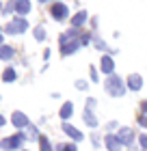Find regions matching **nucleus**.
Segmentation results:
<instances>
[{
    "label": "nucleus",
    "instance_id": "nucleus-1",
    "mask_svg": "<svg viewBox=\"0 0 147 151\" xmlns=\"http://www.w3.org/2000/svg\"><path fill=\"white\" fill-rule=\"evenodd\" d=\"M104 86H106V91L110 95H115V97H119V95L125 93V82L119 78V76H110V78L104 82Z\"/></svg>",
    "mask_w": 147,
    "mask_h": 151
},
{
    "label": "nucleus",
    "instance_id": "nucleus-2",
    "mask_svg": "<svg viewBox=\"0 0 147 151\" xmlns=\"http://www.w3.org/2000/svg\"><path fill=\"white\" fill-rule=\"evenodd\" d=\"M22 142H24V134H13V136H7V138L0 142V147L4 151H13V149H17L22 145Z\"/></svg>",
    "mask_w": 147,
    "mask_h": 151
},
{
    "label": "nucleus",
    "instance_id": "nucleus-3",
    "mask_svg": "<svg viewBox=\"0 0 147 151\" xmlns=\"http://www.w3.org/2000/svg\"><path fill=\"white\" fill-rule=\"evenodd\" d=\"M26 28H28V22H26L24 17H15L11 24H7V28H4V30L13 35V32H24Z\"/></svg>",
    "mask_w": 147,
    "mask_h": 151
},
{
    "label": "nucleus",
    "instance_id": "nucleus-4",
    "mask_svg": "<svg viewBox=\"0 0 147 151\" xmlns=\"http://www.w3.org/2000/svg\"><path fill=\"white\" fill-rule=\"evenodd\" d=\"M50 13H52V17L54 19H59V22H61V19H65L67 17V6L65 4H63V2H54L52 6H50Z\"/></svg>",
    "mask_w": 147,
    "mask_h": 151
},
{
    "label": "nucleus",
    "instance_id": "nucleus-5",
    "mask_svg": "<svg viewBox=\"0 0 147 151\" xmlns=\"http://www.w3.org/2000/svg\"><path fill=\"white\" fill-rule=\"evenodd\" d=\"M119 140H121L123 145H130V142L134 140V129L132 127H121L119 129Z\"/></svg>",
    "mask_w": 147,
    "mask_h": 151
},
{
    "label": "nucleus",
    "instance_id": "nucleus-6",
    "mask_svg": "<svg viewBox=\"0 0 147 151\" xmlns=\"http://www.w3.org/2000/svg\"><path fill=\"white\" fill-rule=\"evenodd\" d=\"M104 140H106V147H108L110 151H121V145H123V142L119 140V136H113V134H108Z\"/></svg>",
    "mask_w": 147,
    "mask_h": 151
},
{
    "label": "nucleus",
    "instance_id": "nucleus-7",
    "mask_svg": "<svg viewBox=\"0 0 147 151\" xmlns=\"http://www.w3.org/2000/svg\"><path fill=\"white\" fill-rule=\"evenodd\" d=\"M128 88H132V91H138V88H143V78L138 73H132L128 78Z\"/></svg>",
    "mask_w": 147,
    "mask_h": 151
},
{
    "label": "nucleus",
    "instance_id": "nucleus-8",
    "mask_svg": "<svg viewBox=\"0 0 147 151\" xmlns=\"http://www.w3.org/2000/svg\"><path fill=\"white\" fill-rule=\"evenodd\" d=\"M63 132H65L67 136H72L74 140H82V134H80L74 125H69V123H63Z\"/></svg>",
    "mask_w": 147,
    "mask_h": 151
},
{
    "label": "nucleus",
    "instance_id": "nucleus-9",
    "mask_svg": "<svg viewBox=\"0 0 147 151\" xmlns=\"http://www.w3.org/2000/svg\"><path fill=\"white\" fill-rule=\"evenodd\" d=\"M13 125L15 127H26L28 125V119H26V114H22V112H13Z\"/></svg>",
    "mask_w": 147,
    "mask_h": 151
},
{
    "label": "nucleus",
    "instance_id": "nucleus-10",
    "mask_svg": "<svg viewBox=\"0 0 147 151\" xmlns=\"http://www.w3.org/2000/svg\"><path fill=\"white\" fill-rule=\"evenodd\" d=\"M87 11H80V13H76V15H74V19H72V26H74V30L76 28H78V26H82V24H85L87 22Z\"/></svg>",
    "mask_w": 147,
    "mask_h": 151
},
{
    "label": "nucleus",
    "instance_id": "nucleus-11",
    "mask_svg": "<svg viewBox=\"0 0 147 151\" xmlns=\"http://www.w3.org/2000/svg\"><path fill=\"white\" fill-rule=\"evenodd\" d=\"M113 69H115V63H113V58H110V56H102V71H104V73H110V76H113Z\"/></svg>",
    "mask_w": 147,
    "mask_h": 151
},
{
    "label": "nucleus",
    "instance_id": "nucleus-12",
    "mask_svg": "<svg viewBox=\"0 0 147 151\" xmlns=\"http://www.w3.org/2000/svg\"><path fill=\"white\" fill-rule=\"evenodd\" d=\"M85 123H87L89 127H97V119L93 116V112H91V108H89V110L85 108Z\"/></svg>",
    "mask_w": 147,
    "mask_h": 151
},
{
    "label": "nucleus",
    "instance_id": "nucleus-13",
    "mask_svg": "<svg viewBox=\"0 0 147 151\" xmlns=\"http://www.w3.org/2000/svg\"><path fill=\"white\" fill-rule=\"evenodd\" d=\"M13 9H15L20 15H24V13L30 11V2H24V0H22V2H15V4H13Z\"/></svg>",
    "mask_w": 147,
    "mask_h": 151
},
{
    "label": "nucleus",
    "instance_id": "nucleus-14",
    "mask_svg": "<svg viewBox=\"0 0 147 151\" xmlns=\"http://www.w3.org/2000/svg\"><path fill=\"white\" fill-rule=\"evenodd\" d=\"M72 114H74V106L69 104V101H67V104H63V108H61V119H69Z\"/></svg>",
    "mask_w": 147,
    "mask_h": 151
},
{
    "label": "nucleus",
    "instance_id": "nucleus-15",
    "mask_svg": "<svg viewBox=\"0 0 147 151\" xmlns=\"http://www.w3.org/2000/svg\"><path fill=\"white\" fill-rule=\"evenodd\" d=\"M15 78H17V71H15V69H7L4 76H2V80H4V82H13Z\"/></svg>",
    "mask_w": 147,
    "mask_h": 151
},
{
    "label": "nucleus",
    "instance_id": "nucleus-16",
    "mask_svg": "<svg viewBox=\"0 0 147 151\" xmlns=\"http://www.w3.org/2000/svg\"><path fill=\"white\" fill-rule=\"evenodd\" d=\"M39 147H41V151H52V145L48 142L46 136H39Z\"/></svg>",
    "mask_w": 147,
    "mask_h": 151
},
{
    "label": "nucleus",
    "instance_id": "nucleus-17",
    "mask_svg": "<svg viewBox=\"0 0 147 151\" xmlns=\"http://www.w3.org/2000/svg\"><path fill=\"white\" fill-rule=\"evenodd\" d=\"M35 39H37V41H43V39H46V30H43V26H37V28H35Z\"/></svg>",
    "mask_w": 147,
    "mask_h": 151
},
{
    "label": "nucleus",
    "instance_id": "nucleus-18",
    "mask_svg": "<svg viewBox=\"0 0 147 151\" xmlns=\"http://www.w3.org/2000/svg\"><path fill=\"white\" fill-rule=\"evenodd\" d=\"M0 56H2L4 60H9V58L13 56V50H11L9 45H2V52H0Z\"/></svg>",
    "mask_w": 147,
    "mask_h": 151
},
{
    "label": "nucleus",
    "instance_id": "nucleus-19",
    "mask_svg": "<svg viewBox=\"0 0 147 151\" xmlns=\"http://www.w3.org/2000/svg\"><path fill=\"white\" fill-rule=\"evenodd\" d=\"M59 151H76L74 145H67V142H63V145H59Z\"/></svg>",
    "mask_w": 147,
    "mask_h": 151
},
{
    "label": "nucleus",
    "instance_id": "nucleus-20",
    "mask_svg": "<svg viewBox=\"0 0 147 151\" xmlns=\"http://www.w3.org/2000/svg\"><path fill=\"white\" fill-rule=\"evenodd\" d=\"M76 86H78L80 91H85V88H87V82H85V80H78V82H76Z\"/></svg>",
    "mask_w": 147,
    "mask_h": 151
},
{
    "label": "nucleus",
    "instance_id": "nucleus-21",
    "mask_svg": "<svg viewBox=\"0 0 147 151\" xmlns=\"http://www.w3.org/2000/svg\"><path fill=\"white\" fill-rule=\"evenodd\" d=\"M138 123H141V125H145V127H147V114H141V116H138Z\"/></svg>",
    "mask_w": 147,
    "mask_h": 151
},
{
    "label": "nucleus",
    "instance_id": "nucleus-22",
    "mask_svg": "<svg viewBox=\"0 0 147 151\" xmlns=\"http://www.w3.org/2000/svg\"><path fill=\"white\" fill-rule=\"evenodd\" d=\"M141 138V145H143V149H147V134H143V136H138Z\"/></svg>",
    "mask_w": 147,
    "mask_h": 151
},
{
    "label": "nucleus",
    "instance_id": "nucleus-23",
    "mask_svg": "<svg viewBox=\"0 0 147 151\" xmlns=\"http://www.w3.org/2000/svg\"><path fill=\"white\" fill-rule=\"evenodd\" d=\"M141 108H143V114H147V101H143V104H141Z\"/></svg>",
    "mask_w": 147,
    "mask_h": 151
}]
</instances>
